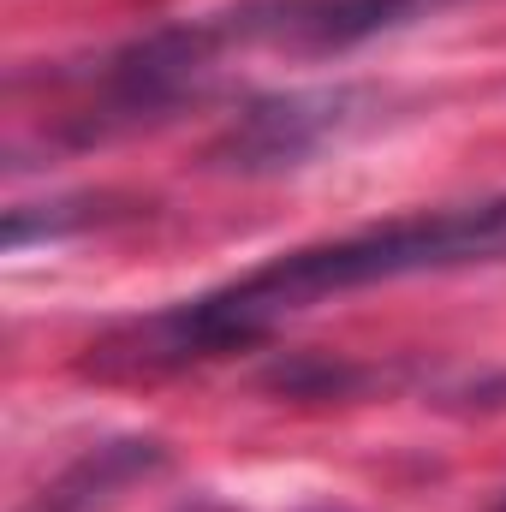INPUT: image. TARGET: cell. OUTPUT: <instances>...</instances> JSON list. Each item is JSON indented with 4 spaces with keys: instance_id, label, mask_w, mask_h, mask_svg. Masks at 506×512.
I'll use <instances>...</instances> for the list:
<instances>
[{
    "instance_id": "cell-1",
    "label": "cell",
    "mask_w": 506,
    "mask_h": 512,
    "mask_svg": "<svg viewBox=\"0 0 506 512\" xmlns=\"http://www.w3.org/2000/svg\"><path fill=\"white\" fill-rule=\"evenodd\" d=\"M471 262H506V191L477 197V203H453V209L399 215V221H381V227L346 233V239L298 245V251L251 268L245 280H227L203 298L120 322L114 334H102L90 346L84 370L102 382H155V376H173V370H191V364L251 346L262 334H274L286 316H298L334 292L387 286V280H411V274H453Z\"/></svg>"
},
{
    "instance_id": "cell-4",
    "label": "cell",
    "mask_w": 506,
    "mask_h": 512,
    "mask_svg": "<svg viewBox=\"0 0 506 512\" xmlns=\"http://www.w3.org/2000/svg\"><path fill=\"white\" fill-rule=\"evenodd\" d=\"M161 441H143V435H126V441H102L90 447L54 489H42L36 512H102L108 501H120V489H131L137 477L161 471Z\"/></svg>"
},
{
    "instance_id": "cell-6",
    "label": "cell",
    "mask_w": 506,
    "mask_h": 512,
    "mask_svg": "<svg viewBox=\"0 0 506 512\" xmlns=\"http://www.w3.org/2000/svg\"><path fill=\"white\" fill-rule=\"evenodd\" d=\"M495 512H506V495H501V507H495Z\"/></svg>"
},
{
    "instance_id": "cell-2",
    "label": "cell",
    "mask_w": 506,
    "mask_h": 512,
    "mask_svg": "<svg viewBox=\"0 0 506 512\" xmlns=\"http://www.w3.org/2000/svg\"><path fill=\"white\" fill-rule=\"evenodd\" d=\"M441 6L459 0H245L203 18L173 24L185 54L209 72L233 48H280V54H346L358 42H376L387 30H405Z\"/></svg>"
},
{
    "instance_id": "cell-3",
    "label": "cell",
    "mask_w": 506,
    "mask_h": 512,
    "mask_svg": "<svg viewBox=\"0 0 506 512\" xmlns=\"http://www.w3.org/2000/svg\"><path fill=\"white\" fill-rule=\"evenodd\" d=\"M358 120V90H292L239 114V126L215 143V161L233 173H280L304 167L328 137Z\"/></svg>"
},
{
    "instance_id": "cell-5",
    "label": "cell",
    "mask_w": 506,
    "mask_h": 512,
    "mask_svg": "<svg viewBox=\"0 0 506 512\" xmlns=\"http://www.w3.org/2000/svg\"><path fill=\"white\" fill-rule=\"evenodd\" d=\"M465 411H506V370H495V376H477V382H465L459 393H453Z\"/></svg>"
}]
</instances>
